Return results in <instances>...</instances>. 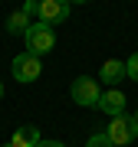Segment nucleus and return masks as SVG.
<instances>
[{"mask_svg": "<svg viewBox=\"0 0 138 147\" xmlns=\"http://www.w3.org/2000/svg\"><path fill=\"white\" fill-rule=\"evenodd\" d=\"M23 42H27L23 53L43 59V53H49V49L56 46V33H53V26H46V23H30V30L23 33Z\"/></svg>", "mask_w": 138, "mask_h": 147, "instance_id": "f257e3e1", "label": "nucleus"}, {"mask_svg": "<svg viewBox=\"0 0 138 147\" xmlns=\"http://www.w3.org/2000/svg\"><path fill=\"white\" fill-rule=\"evenodd\" d=\"M105 134H109V141L115 144V147H125V144L138 141V124H135L132 115H115V118L109 121Z\"/></svg>", "mask_w": 138, "mask_h": 147, "instance_id": "f03ea898", "label": "nucleus"}, {"mask_svg": "<svg viewBox=\"0 0 138 147\" xmlns=\"http://www.w3.org/2000/svg\"><path fill=\"white\" fill-rule=\"evenodd\" d=\"M40 72H43V59H40V56L20 53V56L10 62V75H13L16 82H23V85L36 82V79H40Z\"/></svg>", "mask_w": 138, "mask_h": 147, "instance_id": "7ed1b4c3", "label": "nucleus"}, {"mask_svg": "<svg viewBox=\"0 0 138 147\" xmlns=\"http://www.w3.org/2000/svg\"><path fill=\"white\" fill-rule=\"evenodd\" d=\"M69 95H72V101H76V105L92 108V105H99V95H102V88L96 85V79H89V75H79V79L69 85Z\"/></svg>", "mask_w": 138, "mask_h": 147, "instance_id": "20e7f679", "label": "nucleus"}, {"mask_svg": "<svg viewBox=\"0 0 138 147\" xmlns=\"http://www.w3.org/2000/svg\"><path fill=\"white\" fill-rule=\"evenodd\" d=\"M69 7H72L69 0H36V16L46 26H56L69 20Z\"/></svg>", "mask_w": 138, "mask_h": 147, "instance_id": "39448f33", "label": "nucleus"}, {"mask_svg": "<svg viewBox=\"0 0 138 147\" xmlns=\"http://www.w3.org/2000/svg\"><path fill=\"white\" fill-rule=\"evenodd\" d=\"M33 16H36V0H27L20 10H13L10 16H7V33L23 36V33L30 30V20H33Z\"/></svg>", "mask_w": 138, "mask_h": 147, "instance_id": "423d86ee", "label": "nucleus"}, {"mask_svg": "<svg viewBox=\"0 0 138 147\" xmlns=\"http://www.w3.org/2000/svg\"><path fill=\"white\" fill-rule=\"evenodd\" d=\"M96 108H102L109 118H115V115H125V92L122 88H105L99 95V105Z\"/></svg>", "mask_w": 138, "mask_h": 147, "instance_id": "0eeeda50", "label": "nucleus"}, {"mask_svg": "<svg viewBox=\"0 0 138 147\" xmlns=\"http://www.w3.org/2000/svg\"><path fill=\"white\" fill-rule=\"evenodd\" d=\"M122 79H125V62H122V59H105L102 69H99V82L109 85V88H115Z\"/></svg>", "mask_w": 138, "mask_h": 147, "instance_id": "6e6552de", "label": "nucleus"}, {"mask_svg": "<svg viewBox=\"0 0 138 147\" xmlns=\"http://www.w3.org/2000/svg\"><path fill=\"white\" fill-rule=\"evenodd\" d=\"M40 141H43V137H40V131H36V124H20V127L13 131V137H10L13 147H36Z\"/></svg>", "mask_w": 138, "mask_h": 147, "instance_id": "1a4fd4ad", "label": "nucleus"}, {"mask_svg": "<svg viewBox=\"0 0 138 147\" xmlns=\"http://www.w3.org/2000/svg\"><path fill=\"white\" fill-rule=\"evenodd\" d=\"M85 147H115V144L109 141V134H105V131H96L89 141H85Z\"/></svg>", "mask_w": 138, "mask_h": 147, "instance_id": "9d476101", "label": "nucleus"}, {"mask_svg": "<svg viewBox=\"0 0 138 147\" xmlns=\"http://www.w3.org/2000/svg\"><path fill=\"white\" fill-rule=\"evenodd\" d=\"M125 75H128V79H135V82H138V53L125 59Z\"/></svg>", "mask_w": 138, "mask_h": 147, "instance_id": "9b49d317", "label": "nucleus"}, {"mask_svg": "<svg viewBox=\"0 0 138 147\" xmlns=\"http://www.w3.org/2000/svg\"><path fill=\"white\" fill-rule=\"evenodd\" d=\"M36 147H63V144H59V141H40Z\"/></svg>", "mask_w": 138, "mask_h": 147, "instance_id": "f8f14e48", "label": "nucleus"}, {"mask_svg": "<svg viewBox=\"0 0 138 147\" xmlns=\"http://www.w3.org/2000/svg\"><path fill=\"white\" fill-rule=\"evenodd\" d=\"M69 3H89V0H69Z\"/></svg>", "mask_w": 138, "mask_h": 147, "instance_id": "ddd939ff", "label": "nucleus"}, {"mask_svg": "<svg viewBox=\"0 0 138 147\" xmlns=\"http://www.w3.org/2000/svg\"><path fill=\"white\" fill-rule=\"evenodd\" d=\"M0 98H3V82H0Z\"/></svg>", "mask_w": 138, "mask_h": 147, "instance_id": "4468645a", "label": "nucleus"}, {"mask_svg": "<svg viewBox=\"0 0 138 147\" xmlns=\"http://www.w3.org/2000/svg\"><path fill=\"white\" fill-rule=\"evenodd\" d=\"M132 118H135V124H138V115H132Z\"/></svg>", "mask_w": 138, "mask_h": 147, "instance_id": "2eb2a0df", "label": "nucleus"}, {"mask_svg": "<svg viewBox=\"0 0 138 147\" xmlns=\"http://www.w3.org/2000/svg\"><path fill=\"white\" fill-rule=\"evenodd\" d=\"M3 147H13V144H3Z\"/></svg>", "mask_w": 138, "mask_h": 147, "instance_id": "dca6fc26", "label": "nucleus"}]
</instances>
